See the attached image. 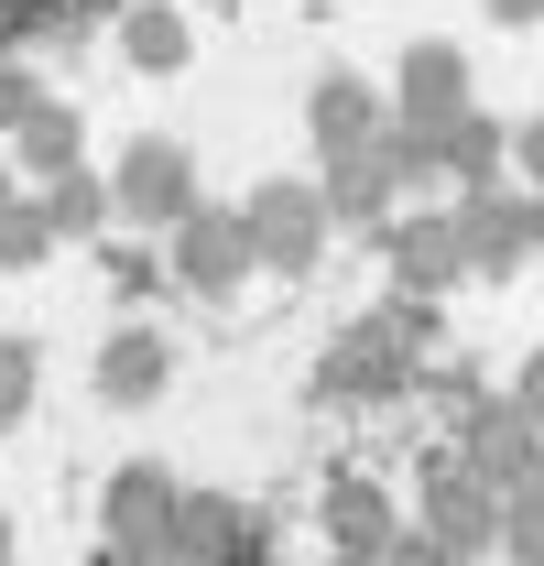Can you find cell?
<instances>
[{
	"instance_id": "cell-18",
	"label": "cell",
	"mask_w": 544,
	"mask_h": 566,
	"mask_svg": "<svg viewBox=\"0 0 544 566\" xmlns=\"http://www.w3.org/2000/svg\"><path fill=\"white\" fill-rule=\"evenodd\" d=\"M501 556H512V566H544V480L523 501H501Z\"/></svg>"
},
{
	"instance_id": "cell-1",
	"label": "cell",
	"mask_w": 544,
	"mask_h": 566,
	"mask_svg": "<svg viewBox=\"0 0 544 566\" xmlns=\"http://www.w3.org/2000/svg\"><path fill=\"white\" fill-rule=\"evenodd\" d=\"M458 469H469L490 501H523V491L544 480V436L523 424V403H512V392L458 381Z\"/></svg>"
},
{
	"instance_id": "cell-23",
	"label": "cell",
	"mask_w": 544,
	"mask_h": 566,
	"mask_svg": "<svg viewBox=\"0 0 544 566\" xmlns=\"http://www.w3.org/2000/svg\"><path fill=\"white\" fill-rule=\"evenodd\" d=\"M512 403H523V424H534V436H544V349L523 359V370H512Z\"/></svg>"
},
{
	"instance_id": "cell-22",
	"label": "cell",
	"mask_w": 544,
	"mask_h": 566,
	"mask_svg": "<svg viewBox=\"0 0 544 566\" xmlns=\"http://www.w3.org/2000/svg\"><path fill=\"white\" fill-rule=\"evenodd\" d=\"M381 566H458V556H447V545H436V534H425V523H404V534H393V545H381Z\"/></svg>"
},
{
	"instance_id": "cell-2",
	"label": "cell",
	"mask_w": 544,
	"mask_h": 566,
	"mask_svg": "<svg viewBox=\"0 0 544 566\" xmlns=\"http://www.w3.org/2000/svg\"><path fill=\"white\" fill-rule=\"evenodd\" d=\"M109 208H132L142 229H186L197 218V153L186 142H132L109 175Z\"/></svg>"
},
{
	"instance_id": "cell-19",
	"label": "cell",
	"mask_w": 544,
	"mask_h": 566,
	"mask_svg": "<svg viewBox=\"0 0 544 566\" xmlns=\"http://www.w3.org/2000/svg\"><path fill=\"white\" fill-rule=\"evenodd\" d=\"M55 251V229H44V197H11L0 208V262H44Z\"/></svg>"
},
{
	"instance_id": "cell-13",
	"label": "cell",
	"mask_w": 544,
	"mask_h": 566,
	"mask_svg": "<svg viewBox=\"0 0 544 566\" xmlns=\"http://www.w3.org/2000/svg\"><path fill=\"white\" fill-rule=\"evenodd\" d=\"M98 392H109V403H153V392H164V338H153V327L109 338V349H98Z\"/></svg>"
},
{
	"instance_id": "cell-3",
	"label": "cell",
	"mask_w": 544,
	"mask_h": 566,
	"mask_svg": "<svg viewBox=\"0 0 544 566\" xmlns=\"http://www.w3.org/2000/svg\"><path fill=\"white\" fill-rule=\"evenodd\" d=\"M305 132H316L327 164H359V153L393 142V98H381L370 76H316V87H305Z\"/></svg>"
},
{
	"instance_id": "cell-14",
	"label": "cell",
	"mask_w": 544,
	"mask_h": 566,
	"mask_svg": "<svg viewBox=\"0 0 544 566\" xmlns=\"http://www.w3.org/2000/svg\"><path fill=\"white\" fill-rule=\"evenodd\" d=\"M501 153H512V142L490 132V120H447V132H436V164H447V175H458V186H469V197H490V175H501Z\"/></svg>"
},
{
	"instance_id": "cell-20",
	"label": "cell",
	"mask_w": 544,
	"mask_h": 566,
	"mask_svg": "<svg viewBox=\"0 0 544 566\" xmlns=\"http://www.w3.org/2000/svg\"><path fill=\"white\" fill-rule=\"evenodd\" d=\"M33 120H44V87L22 66H0V132H33Z\"/></svg>"
},
{
	"instance_id": "cell-8",
	"label": "cell",
	"mask_w": 544,
	"mask_h": 566,
	"mask_svg": "<svg viewBox=\"0 0 544 566\" xmlns=\"http://www.w3.org/2000/svg\"><path fill=\"white\" fill-rule=\"evenodd\" d=\"M393 120H404V132L469 120V55H458V44H414L404 66H393Z\"/></svg>"
},
{
	"instance_id": "cell-29",
	"label": "cell",
	"mask_w": 544,
	"mask_h": 566,
	"mask_svg": "<svg viewBox=\"0 0 544 566\" xmlns=\"http://www.w3.org/2000/svg\"><path fill=\"white\" fill-rule=\"evenodd\" d=\"M0 566H11V534H0Z\"/></svg>"
},
{
	"instance_id": "cell-12",
	"label": "cell",
	"mask_w": 544,
	"mask_h": 566,
	"mask_svg": "<svg viewBox=\"0 0 544 566\" xmlns=\"http://www.w3.org/2000/svg\"><path fill=\"white\" fill-rule=\"evenodd\" d=\"M393 197H404L393 153H359V164H327V218H370V229H393Z\"/></svg>"
},
{
	"instance_id": "cell-28",
	"label": "cell",
	"mask_w": 544,
	"mask_h": 566,
	"mask_svg": "<svg viewBox=\"0 0 544 566\" xmlns=\"http://www.w3.org/2000/svg\"><path fill=\"white\" fill-rule=\"evenodd\" d=\"M327 566H370V556H327Z\"/></svg>"
},
{
	"instance_id": "cell-10",
	"label": "cell",
	"mask_w": 544,
	"mask_h": 566,
	"mask_svg": "<svg viewBox=\"0 0 544 566\" xmlns=\"http://www.w3.org/2000/svg\"><path fill=\"white\" fill-rule=\"evenodd\" d=\"M458 240H469V273H512L534 251V197H469L458 208Z\"/></svg>"
},
{
	"instance_id": "cell-16",
	"label": "cell",
	"mask_w": 544,
	"mask_h": 566,
	"mask_svg": "<svg viewBox=\"0 0 544 566\" xmlns=\"http://www.w3.org/2000/svg\"><path fill=\"white\" fill-rule=\"evenodd\" d=\"M98 218H109V186H87V175H55V186H44V229H55V240H87Z\"/></svg>"
},
{
	"instance_id": "cell-21",
	"label": "cell",
	"mask_w": 544,
	"mask_h": 566,
	"mask_svg": "<svg viewBox=\"0 0 544 566\" xmlns=\"http://www.w3.org/2000/svg\"><path fill=\"white\" fill-rule=\"evenodd\" d=\"M22 403H33V349H22V338H0V424L22 415Z\"/></svg>"
},
{
	"instance_id": "cell-5",
	"label": "cell",
	"mask_w": 544,
	"mask_h": 566,
	"mask_svg": "<svg viewBox=\"0 0 544 566\" xmlns=\"http://www.w3.org/2000/svg\"><path fill=\"white\" fill-rule=\"evenodd\" d=\"M381 240H393V294H414V305H436V294H458V283H469V240H458V208L436 218H393V229H381Z\"/></svg>"
},
{
	"instance_id": "cell-6",
	"label": "cell",
	"mask_w": 544,
	"mask_h": 566,
	"mask_svg": "<svg viewBox=\"0 0 544 566\" xmlns=\"http://www.w3.org/2000/svg\"><path fill=\"white\" fill-rule=\"evenodd\" d=\"M425 534L469 566V556H490V545H501V501L479 491L458 458H425Z\"/></svg>"
},
{
	"instance_id": "cell-27",
	"label": "cell",
	"mask_w": 544,
	"mask_h": 566,
	"mask_svg": "<svg viewBox=\"0 0 544 566\" xmlns=\"http://www.w3.org/2000/svg\"><path fill=\"white\" fill-rule=\"evenodd\" d=\"M0 208H11V164H0Z\"/></svg>"
},
{
	"instance_id": "cell-11",
	"label": "cell",
	"mask_w": 544,
	"mask_h": 566,
	"mask_svg": "<svg viewBox=\"0 0 544 566\" xmlns=\"http://www.w3.org/2000/svg\"><path fill=\"white\" fill-rule=\"evenodd\" d=\"M327 534H338V556L381 566V545L404 534V523H393V491H381V480H338V491H327Z\"/></svg>"
},
{
	"instance_id": "cell-25",
	"label": "cell",
	"mask_w": 544,
	"mask_h": 566,
	"mask_svg": "<svg viewBox=\"0 0 544 566\" xmlns=\"http://www.w3.org/2000/svg\"><path fill=\"white\" fill-rule=\"evenodd\" d=\"M490 22H544V0H479Z\"/></svg>"
},
{
	"instance_id": "cell-24",
	"label": "cell",
	"mask_w": 544,
	"mask_h": 566,
	"mask_svg": "<svg viewBox=\"0 0 544 566\" xmlns=\"http://www.w3.org/2000/svg\"><path fill=\"white\" fill-rule=\"evenodd\" d=\"M512 153H523V175H534V197H544V120H523V132H512Z\"/></svg>"
},
{
	"instance_id": "cell-4",
	"label": "cell",
	"mask_w": 544,
	"mask_h": 566,
	"mask_svg": "<svg viewBox=\"0 0 544 566\" xmlns=\"http://www.w3.org/2000/svg\"><path fill=\"white\" fill-rule=\"evenodd\" d=\"M240 218H251V262L262 273H305L327 251V186H262Z\"/></svg>"
},
{
	"instance_id": "cell-9",
	"label": "cell",
	"mask_w": 544,
	"mask_h": 566,
	"mask_svg": "<svg viewBox=\"0 0 544 566\" xmlns=\"http://www.w3.org/2000/svg\"><path fill=\"white\" fill-rule=\"evenodd\" d=\"M175 512H186V501H175L164 469H121V480H109V534H121L132 556H164V545H175Z\"/></svg>"
},
{
	"instance_id": "cell-26",
	"label": "cell",
	"mask_w": 544,
	"mask_h": 566,
	"mask_svg": "<svg viewBox=\"0 0 544 566\" xmlns=\"http://www.w3.org/2000/svg\"><path fill=\"white\" fill-rule=\"evenodd\" d=\"M534 251H544V197H534Z\"/></svg>"
},
{
	"instance_id": "cell-15",
	"label": "cell",
	"mask_w": 544,
	"mask_h": 566,
	"mask_svg": "<svg viewBox=\"0 0 544 566\" xmlns=\"http://www.w3.org/2000/svg\"><path fill=\"white\" fill-rule=\"evenodd\" d=\"M121 44H132V66H186V22H175V11H164V0H142L132 22H121Z\"/></svg>"
},
{
	"instance_id": "cell-7",
	"label": "cell",
	"mask_w": 544,
	"mask_h": 566,
	"mask_svg": "<svg viewBox=\"0 0 544 566\" xmlns=\"http://www.w3.org/2000/svg\"><path fill=\"white\" fill-rule=\"evenodd\" d=\"M240 273H262L240 208H197L186 229H175V283H186V294H240Z\"/></svg>"
},
{
	"instance_id": "cell-17",
	"label": "cell",
	"mask_w": 544,
	"mask_h": 566,
	"mask_svg": "<svg viewBox=\"0 0 544 566\" xmlns=\"http://www.w3.org/2000/svg\"><path fill=\"white\" fill-rule=\"evenodd\" d=\"M22 164H33L44 186H55V175H76V109H55V98H44V120L22 132Z\"/></svg>"
}]
</instances>
